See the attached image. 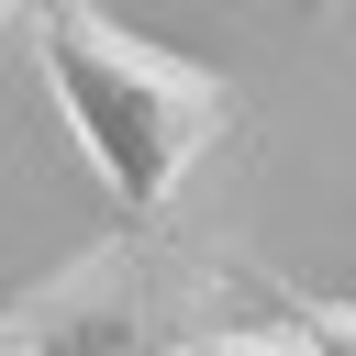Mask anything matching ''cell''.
<instances>
[{"label":"cell","mask_w":356,"mask_h":356,"mask_svg":"<svg viewBox=\"0 0 356 356\" xmlns=\"http://www.w3.org/2000/svg\"><path fill=\"white\" fill-rule=\"evenodd\" d=\"M33 67L111 200L122 234H156L178 211V189L200 178V156L234 134V78H211L200 56H167L145 33H122L89 0H33Z\"/></svg>","instance_id":"cell-1"},{"label":"cell","mask_w":356,"mask_h":356,"mask_svg":"<svg viewBox=\"0 0 356 356\" xmlns=\"http://www.w3.org/2000/svg\"><path fill=\"white\" fill-rule=\"evenodd\" d=\"M222 289L234 267L178 256L156 234H111L78 267H56L33 300H11V356H189Z\"/></svg>","instance_id":"cell-2"},{"label":"cell","mask_w":356,"mask_h":356,"mask_svg":"<svg viewBox=\"0 0 356 356\" xmlns=\"http://www.w3.org/2000/svg\"><path fill=\"white\" fill-rule=\"evenodd\" d=\"M256 300H267L312 356H356V300H334V289H289V278H256Z\"/></svg>","instance_id":"cell-3"},{"label":"cell","mask_w":356,"mask_h":356,"mask_svg":"<svg viewBox=\"0 0 356 356\" xmlns=\"http://www.w3.org/2000/svg\"><path fill=\"white\" fill-rule=\"evenodd\" d=\"M189 356H312V345L267 312V323H211V334H189Z\"/></svg>","instance_id":"cell-4"},{"label":"cell","mask_w":356,"mask_h":356,"mask_svg":"<svg viewBox=\"0 0 356 356\" xmlns=\"http://www.w3.org/2000/svg\"><path fill=\"white\" fill-rule=\"evenodd\" d=\"M0 356H11V300H0Z\"/></svg>","instance_id":"cell-5"},{"label":"cell","mask_w":356,"mask_h":356,"mask_svg":"<svg viewBox=\"0 0 356 356\" xmlns=\"http://www.w3.org/2000/svg\"><path fill=\"white\" fill-rule=\"evenodd\" d=\"M22 11H33V0H0V22H22Z\"/></svg>","instance_id":"cell-6"},{"label":"cell","mask_w":356,"mask_h":356,"mask_svg":"<svg viewBox=\"0 0 356 356\" xmlns=\"http://www.w3.org/2000/svg\"><path fill=\"white\" fill-rule=\"evenodd\" d=\"M323 11H334V0H300V22H323Z\"/></svg>","instance_id":"cell-7"}]
</instances>
